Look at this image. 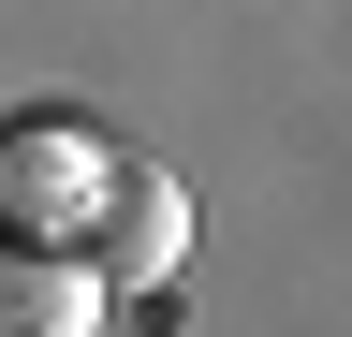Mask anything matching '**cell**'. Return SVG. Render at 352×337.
Returning <instances> with one entry per match:
<instances>
[{
  "mask_svg": "<svg viewBox=\"0 0 352 337\" xmlns=\"http://www.w3.org/2000/svg\"><path fill=\"white\" fill-rule=\"evenodd\" d=\"M103 191H118V132H103V117H74V103H30V117H0V235L88 249Z\"/></svg>",
  "mask_w": 352,
  "mask_h": 337,
  "instance_id": "obj_1",
  "label": "cell"
},
{
  "mask_svg": "<svg viewBox=\"0 0 352 337\" xmlns=\"http://www.w3.org/2000/svg\"><path fill=\"white\" fill-rule=\"evenodd\" d=\"M103 264L88 249H44V235H0V337H103Z\"/></svg>",
  "mask_w": 352,
  "mask_h": 337,
  "instance_id": "obj_3",
  "label": "cell"
},
{
  "mask_svg": "<svg viewBox=\"0 0 352 337\" xmlns=\"http://www.w3.org/2000/svg\"><path fill=\"white\" fill-rule=\"evenodd\" d=\"M88 264H103L118 293H162L176 264H191V191H176L147 147H118V191H103V220H88Z\"/></svg>",
  "mask_w": 352,
  "mask_h": 337,
  "instance_id": "obj_2",
  "label": "cell"
}]
</instances>
